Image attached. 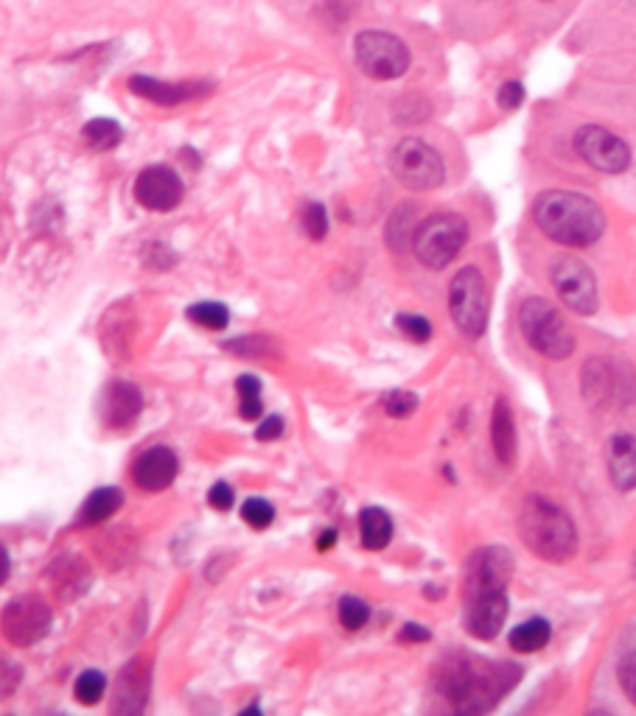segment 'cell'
I'll list each match as a JSON object with an SVG mask.
<instances>
[{"label":"cell","instance_id":"cell-26","mask_svg":"<svg viewBox=\"0 0 636 716\" xmlns=\"http://www.w3.org/2000/svg\"><path fill=\"white\" fill-rule=\"evenodd\" d=\"M239 389V412H242L244 420H258L264 406H261V384L253 375H242L236 384Z\"/></svg>","mask_w":636,"mask_h":716},{"label":"cell","instance_id":"cell-3","mask_svg":"<svg viewBox=\"0 0 636 716\" xmlns=\"http://www.w3.org/2000/svg\"><path fill=\"white\" fill-rule=\"evenodd\" d=\"M519 535L547 563H566L577 552V530L570 515L541 495H530L521 506Z\"/></svg>","mask_w":636,"mask_h":716},{"label":"cell","instance_id":"cell-9","mask_svg":"<svg viewBox=\"0 0 636 716\" xmlns=\"http://www.w3.org/2000/svg\"><path fill=\"white\" fill-rule=\"evenodd\" d=\"M51 608L45 605V599L34 594H25L12 599L0 616V627L3 635L12 641L14 646H31L36 641H43L51 630Z\"/></svg>","mask_w":636,"mask_h":716},{"label":"cell","instance_id":"cell-5","mask_svg":"<svg viewBox=\"0 0 636 716\" xmlns=\"http://www.w3.org/2000/svg\"><path fill=\"white\" fill-rule=\"evenodd\" d=\"M353 60L364 76L377 78V82H390V78H399L410 71L413 56H410L404 40H399L395 34L368 29L359 31L357 40H353Z\"/></svg>","mask_w":636,"mask_h":716},{"label":"cell","instance_id":"cell-38","mask_svg":"<svg viewBox=\"0 0 636 716\" xmlns=\"http://www.w3.org/2000/svg\"><path fill=\"white\" fill-rule=\"evenodd\" d=\"M233 499H236V495H233V490H231V484H224V482H216L211 488V495H208V501H211V506L213 510H231L233 506Z\"/></svg>","mask_w":636,"mask_h":716},{"label":"cell","instance_id":"cell-8","mask_svg":"<svg viewBox=\"0 0 636 716\" xmlns=\"http://www.w3.org/2000/svg\"><path fill=\"white\" fill-rule=\"evenodd\" d=\"M390 165H393L395 180L404 188H410V191H432L446 177L441 154L418 138L401 140L393 149Z\"/></svg>","mask_w":636,"mask_h":716},{"label":"cell","instance_id":"cell-29","mask_svg":"<svg viewBox=\"0 0 636 716\" xmlns=\"http://www.w3.org/2000/svg\"><path fill=\"white\" fill-rule=\"evenodd\" d=\"M370 619V608L362 602V599H357V596H346L340 602V621L346 630H359V627L368 624Z\"/></svg>","mask_w":636,"mask_h":716},{"label":"cell","instance_id":"cell-41","mask_svg":"<svg viewBox=\"0 0 636 716\" xmlns=\"http://www.w3.org/2000/svg\"><path fill=\"white\" fill-rule=\"evenodd\" d=\"M9 571H12V563H9V552L0 546V585L9 579Z\"/></svg>","mask_w":636,"mask_h":716},{"label":"cell","instance_id":"cell-34","mask_svg":"<svg viewBox=\"0 0 636 716\" xmlns=\"http://www.w3.org/2000/svg\"><path fill=\"white\" fill-rule=\"evenodd\" d=\"M399 328L404 331V336H410L413 342H426V339L432 336L430 320H424L418 313H401Z\"/></svg>","mask_w":636,"mask_h":716},{"label":"cell","instance_id":"cell-18","mask_svg":"<svg viewBox=\"0 0 636 716\" xmlns=\"http://www.w3.org/2000/svg\"><path fill=\"white\" fill-rule=\"evenodd\" d=\"M140 409H144V397H140L138 386L127 384V381H116V384L107 386L104 417H107L109 426H129L140 415Z\"/></svg>","mask_w":636,"mask_h":716},{"label":"cell","instance_id":"cell-39","mask_svg":"<svg viewBox=\"0 0 636 716\" xmlns=\"http://www.w3.org/2000/svg\"><path fill=\"white\" fill-rule=\"evenodd\" d=\"M280 434H284V420H280V417H267V420L258 426L255 437L264 442H269V440H278Z\"/></svg>","mask_w":636,"mask_h":716},{"label":"cell","instance_id":"cell-28","mask_svg":"<svg viewBox=\"0 0 636 716\" xmlns=\"http://www.w3.org/2000/svg\"><path fill=\"white\" fill-rule=\"evenodd\" d=\"M76 699H80L82 705H96L98 699L104 697V692H107V677H104L102 672H96V669H91V672H85L76 681Z\"/></svg>","mask_w":636,"mask_h":716},{"label":"cell","instance_id":"cell-6","mask_svg":"<svg viewBox=\"0 0 636 716\" xmlns=\"http://www.w3.org/2000/svg\"><path fill=\"white\" fill-rule=\"evenodd\" d=\"M466 238V218L457 216V213H437V216H430L424 224H418L413 235V247L421 264L430 266V269H443L460 255Z\"/></svg>","mask_w":636,"mask_h":716},{"label":"cell","instance_id":"cell-33","mask_svg":"<svg viewBox=\"0 0 636 716\" xmlns=\"http://www.w3.org/2000/svg\"><path fill=\"white\" fill-rule=\"evenodd\" d=\"M20 681H23V669L9 658H0V699L12 697L18 692Z\"/></svg>","mask_w":636,"mask_h":716},{"label":"cell","instance_id":"cell-35","mask_svg":"<svg viewBox=\"0 0 636 716\" xmlns=\"http://www.w3.org/2000/svg\"><path fill=\"white\" fill-rule=\"evenodd\" d=\"M384 409H388V415L393 417H406L413 415L415 409H418V397L413 395V392H393V395H388V400H384Z\"/></svg>","mask_w":636,"mask_h":716},{"label":"cell","instance_id":"cell-23","mask_svg":"<svg viewBox=\"0 0 636 716\" xmlns=\"http://www.w3.org/2000/svg\"><path fill=\"white\" fill-rule=\"evenodd\" d=\"M359 530H362V543L368 548H384L393 537V521L379 506H368L359 515Z\"/></svg>","mask_w":636,"mask_h":716},{"label":"cell","instance_id":"cell-24","mask_svg":"<svg viewBox=\"0 0 636 716\" xmlns=\"http://www.w3.org/2000/svg\"><path fill=\"white\" fill-rule=\"evenodd\" d=\"M550 635H552L550 621L530 619V621H524V624L513 627V632H510L508 641H510V650L530 655V652L544 650L547 641H550Z\"/></svg>","mask_w":636,"mask_h":716},{"label":"cell","instance_id":"cell-37","mask_svg":"<svg viewBox=\"0 0 636 716\" xmlns=\"http://www.w3.org/2000/svg\"><path fill=\"white\" fill-rule=\"evenodd\" d=\"M499 107L502 109H519L521 101H524V85L521 82H505L502 87H499V96H497Z\"/></svg>","mask_w":636,"mask_h":716},{"label":"cell","instance_id":"cell-32","mask_svg":"<svg viewBox=\"0 0 636 716\" xmlns=\"http://www.w3.org/2000/svg\"><path fill=\"white\" fill-rule=\"evenodd\" d=\"M413 218H415L413 207H404V211H399L393 218H390V244H393L395 249H404L406 242H410V235H415V227H410Z\"/></svg>","mask_w":636,"mask_h":716},{"label":"cell","instance_id":"cell-19","mask_svg":"<svg viewBox=\"0 0 636 716\" xmlns=\"http://www.w3.org/2000/svg\"><path fill=\"white\" fill-rule=\"evenodd\" d=\"M608 473H612L614 488L623 493L636 488V437L617 434L608 442Z\"/></svg>","mask_w":636,"mask_h":716},{"label":"cell","instance_id":"cell-27","mask_svg":"<svg viewBox=\"0 0 636 716\" xmlns=\"http://www.w3.org/2000/svg\"><path fill=\"white\" fill-rule=\"evenodd\" d=\"M189 317L197 322V325L208 328V331H224V328H227V320H231L227 308L219 306V302H200V306L191 308Z\"/></svg>","mask_w":636,"mask_h":716},{"label":"cell","instance_id":"cell-7","mask_svg":"<svg viewBox=\"0 0 636 716\" xmlns=\"http://www.w3.org/2000/svg\"><path fill=\"white\" fill-rule=\"evenodd\" d=\"M448 308H452L455 325L468 339L483 336L485 328H488L491 297H488V284H485L477 266H466V269L457 271L452 289H448Z\"/></svg>","mask_w":636,"mask_h":716},{"label":"cell","instance_id":"cell-40","mask_svg":"<svg viewBox=\"0 0 636 716\" xmlns=\"http://www.w3.org/2000/svg\"><path fill=\"white\" fill-rule=\"evenodd\" d=\"M401 639L404 641H430V630L421 624H406L404 632H401Z\"/></svg>","mask_w":636,"mask_h":716},{"label":"cell","instance_id":"cell-22","mask_svg":"<svg viewBox=\"0 0 636 716\" xmlns=\"http://www.w3.org/2000/svg\"><path fill=\"white\" fill-rule=\"evenodd\" d=\"M121 506V490L116 488H98L96 493H91V499L85 501L80 512V526H96L102 521H107L109 515H116Z\"/></svg>","mask_w":636,"mask_h":716},{"label":"cell","instance_id":"cell-13","mask_svg":"<svg viewBox=\"0 0 636 716\" xmlns=\"http://www.w3.org/2000/svg\"><path fill=\"white\" fill-rule=\"evenodd\" d=\"M135 199L146 211H174L182 202V182L169 165H149L135 182Z\"/></svg>","mask_w":636,"mask_h":716},{"label":"cell","instance_id":"cell-2","mask_svg":"<svg viewBox=\"0 0 636 716\" xmlns=\"http://www.w3.org/2000/svg\"><path fill=\"white\" fill-rule=\"evenodd\" d=\"M533 218L544 235L566 247H592L606 229V216L594 199L570 191H547L536 199Z\"/></svg>","mask_w":636,"mask_h":716},{"label":"cell","instance_id":"cell-31","mask_svg":"<svg viewBox=\"0 0 636 716\" xmlns=\"http://www.w3.org/2000/svg\"><path fill=\"white\" fill-rule=\"evenodd\" d=\"M304 229L311 242H322L328 233V213L320 202H309L304 207Z\"/></svg>","mask_w":636,"mask_h":716},{"label":"cell","instance_id":"cell-21","mask_svg":"<svg viewBox=\"0 0 636 716\" xmlns=\"http://www.w3.org/2000/svg\"><path fill=\"white\" fill-rule=\"evenodd\" d=\"M51 579H54L56 594L65 596V599H73V596H80L82 590H87V585H91V571H87L80 557H60L56 566L51 568Z\"/></svg>","mask_w":636,"mask_h":716},{"label":"cell","instance_id":"cell-30","mask_svg":"<svg viewBox=\"0 0 636 716\" xmlns=\"http://www.w3.org/2000/svg\"><path fill=\"white\" fill-rule=\"evenodd\" d=\"M242 519L247 521L253 530H267L275 519V510L269 501L250 499V501H244V506H242Z\"/></svg>","mask_w":636,"mask_h":716},{"label":"cell","instance_id":"cell-36","mask_svg":"<svg viewBox=\"0 0 636 716\" xmlns=\"http://www.w3.org/2000/svg\"><path fill=\"white\" fill-rule=\"evenodd\" d=\"M619 686L628 694L630 703L636 705V652H630V655H625L619 661Z\"/></svg>","mask_w":636,"mask_h":716},{"label":"cell","instance_id":"cell-20","mask_svg":"<svg viewBox=\"0 0 636 716\" xmlns=\"http://www.w3.org/2000/svg\"><path fill=\"white\" fill-rule=\"evenodd\" d=\"M491 440H494V451H497L499 462L502 464H513L516 462V426H513V415H510V406L505 400H497L494 406V417H491Z\"/></svg>","mask_w":636,"mask_h":716},{"label":"cell","instance_id":"cell-14","mask_svg":"<svg viewBox=\"0 0 636 716\" xmlns=\"http://www.w3.org/2000/svg\"><path fill=\"white\" fill-rule=\"evenodd\" d=\"M508 619V596L505 590H488V594L468 596L466 599V624L474 639L491 641Z\"/></svg>","mask_w":636,"mask_h":716},{"label":"cell","instance_id":"cell-16","mask_svg":"<svg viewBox=\"0 0 636 716\" xmlns=\"http://www.w3.org/2000/svg\"><path fill=\"white\" fill-rule=\"evenodd\" d=\"M177 468L180 464H177L174 451L158 446L140 453L132 468V479L146 493H160V490H166L177 479Z\"/></svg>","mask_w":636,"mask_h":716},{"label":"cell","instance_id":"cell-1","mask_svg":"<svg viewBox=\"0 0 636 716\" xmlns=\"http://www.w3.org/2000/svg\"><path fill=\"white\" fill-rule=\"evenodd\" d=\"M519 681V666L510 663H488L474 658H455L441 672V692L452 699L457 710L479 714L491 710L505 692Z\"/></svg>","mask_w":636,"mask_h":716},{"label":"cell","instance_id":"cell-4","mask_svg":"<svg viewBox=\"0 0 636 716\" xmlns=\"http://www.w3.org/2000/svg\"><path fill=\"white\" fill-rule=\"evenodd\" d=\"M519 322L530 348L544 355V359L561 362L575 350V336L570 333L566 322L561 320V313L541 297H530V300L521 302Z\"/></svg>","mask_w":636,"mask_h":716},{"label":"cell","instance_id":"cell-43","mask_svg":"<svg viewBox=\"0 0 636 716\" xmlns=\"http://www.w3.org/2000/svg\"><path fill=\"white\" fill-rule=\"evenodd\" d=\"M541 3H550V0H541Z\"/></svg>","mask_w":636,"mask_h":716},{"label":"cell","instance_id":"cell-42","mask_svg":"<svg viewBox=\"0 0 636 716\" xmlns=\"http://www.w3.org/2000/svg\"><path fill=\"white\" fill-rule=\"evenodd\" d=\"M333 543H337V532L333 530H326L320 535V541H317V548H320V552H326V548H331Z\"/></svg>","mask_w":636,"mask_h":716},{"label":"cell","instance_id":"cell-11","mask_svg":"<svg viewBox=\"0 0 636 716\" xmlns=\"http://www.w3.org/2000/svg\"><path fill=\"white\" fill-rule=\"evenodd\" d=\"M577 154L586 160L592 169L606 171V174H619L630 165V149L623 138L603 127H583L575 135Z\"/></svg>","mask_w":636,"mask_h":716},{"label":"cell","instance_id":"cell-25","mask_svg":"<svg viewBox=\"0 0 636 716\" xmlns=\"http://www.w3.org/2000/svg\"><path fill=\"white\" fill-rule=\"evenodd\" d=\"M82 135H85V143L96 151L116 149L124 138L121 127H118L116 121H109V118H93V121L82 129Z\"/></svg>","mask_w":636,"mask_h":716},{"label":"cell","instance_id":"cell-17","mask_svg":"<svg viewBox=\"0 0 636 716\" xmlns=\"http://www.w3.org/2000/svg\"><path fill=\"white\" fill-rule=\"evenodd\" d=\"M129 90L135 96L146 98V101L160 104V107H174V104L191 101L197 96H205L211 85H200V82H163V78L152 76H132L129 78Z\"/></svg>","mask_w":636,"mask_h":716},{"label":"cell","instance_id":"cell-15","mask_svg":"<svg viewBox=\"0 0 636 716\" xmlns=\"http://www.w3.org/2000/svg\"><path fill=\"white\" fill-rule=\"evenodd\" d=\"M149 686H152V672L146 661H132L121 669L113 692V714L135 716L146 708L149 699Z\"/></svg>","mask_w":636,"mask_h":716},{"label":"cell","instance_id":"cell-10","mask_svg":"<svg viewBox=\"0 0 636 716\" xmlns=\"http://www.w3.org/2000/svg\"><path fill=\"white\" fill-rule=\"evenodd\" d=\"M552 286L570 311L592 317L597 311V280L592 269L577 258H558L550 269Z\"/></svg>","mask_w":636,"mask_h":716},{"label":"cell","instance_id":"cell-12","mask_svg":"<svg viewBox=\"0 0 636 716\" xmlns=\"http://www.w3.org/2000/svg\"><path fill=\"white\" fill-rule=\"evenodd\" d=\"M513 577V554L502 546H488L477 554L468 566L466 599L488 590H505Z\"/></svg>","mask_w":636,"mask_h":716}]
</instances>
